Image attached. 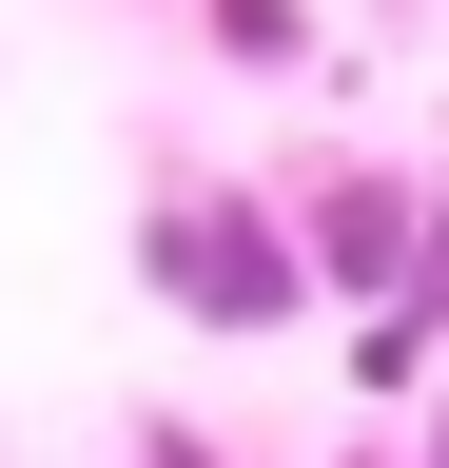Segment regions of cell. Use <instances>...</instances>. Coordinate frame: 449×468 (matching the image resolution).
I'll return each mask as SVG.
<instances>
[{
	"label": "cell",
	"instance_id": "obj_1",
	"mask_svg": "<svg viewBox=\"0 0 449 468\" xmlns=\"http://www.w3.org/2000/svg\"><path fill=\"white\" fill-rule=\"evenodd\" d=\"M176 292L196 313H294V254L273 234H176Z\"/></svg>",
	"mask_w": 449,
	"mask_h": 468
},
{
	"label": "cell",
	"instance_id": "obj_2",
	"mask_svg": "<svg viewBox=\"0 0 449 468\" xmlns=\"http://www.w3.org/2000/svg\"><path fill=\"white\" fill-rule=\"evenodd\" d=\"M137 468H215V449H196V430H137Z\"/></svg>",
	"mask_w": 449,
	"mask_h": 468
}]
</instances>
